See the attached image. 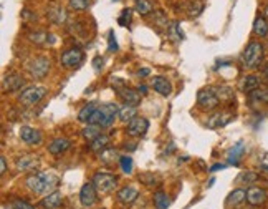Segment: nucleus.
Segmentation results:
<instances>
[{
    "label": "nucleus",
    "instance_id": "42",
    "mask_svg": "<svg viewBox=\"0 0 268 209\" xmlns=\"http://www.w3.org/2000/svg\"><path fill=\"white\" fill-rule=\"evenodd\" d=\"M12 209H32V206L22 199H15L14 202H12Z\"/></svg>",
    "mask_w": 268,
    "mask_h": 209
},
{
    "label": "nucleus",
    "instance_id": "4",
    "mask_svg": "<svg viewBox=\"0 0 268 209\" xmlns=\"http://www.w3.org/2000/svg\"><path fill=\"white\" fill-rule=\"evenodd\" d=\"M45 97H46L45 87H28L20 93L19 101L23 106H27V108H32V106L38 105Z\"/></svg>",
    "mask_w": 268,
    "mask_h": 209
},
{
    "label": "nucleus",
    "instance_id": "15",
    "mask_svg": "<svg viewBox=\"0 0 268 209\" xmlns=\"http://www.w3.org/2000/svg\"><path fill=\"white\" fill-rule=\"evenodd\" d=\"M19 135H20L22 141L28 143V145H40L41 143V133L32 127H22Z\"/></svg>",
    "mask_w": 268,
    "mask_h": 209
},
{
    "label": "nucleus",
    "instance_id": "10",
    "mask_svg": "<svg viewBox=\"0 0 268 209\" xmlns=\"http://www.w3.org/2000/svg\"><path fill=\"white\" fill-rule=\"evenodd\" d=\"M268 199V193L260 186H252L247 189V202L250 206L253 207H258V206H263Z\"/></svg>",
    "mask_w": 268,
    "mask_h": 209
},
{
    "label": "nucleus",
    "instance_id": "33",
    "mask_svg": "<svg viewBox=\"0 0 268 209\" xmlns=\"http://www.w3.org/2000/svg\"><path fill=\"white\" fill-rule=\"evenodd\" d=\"M250 98L253 101H260V103H268V88H257L252 93H248Z\"/></svg>",
    "mask_w": 268,
    "mask_h": 209
},
{
    "label": "nucleus",
    "instance_id": "1",
    "mask_svg": "<svg viewBox=\"0 0 268 209\" xmlns=\"http://www.w3.org/2000/svg\"><path fill=\"white\" fill-rule=\"evenodd\" d=\"M119 115V106L116 103H88L78 113V119L85 124H96L99 128H108L115 123Z\"/></svg>",
    "mask_w": 268,
    "mask_h": 209
},
{
    "label": "nucleus",
    "instance_id": "44",
    "mask_svg": "<svg viewBox=\"0 0 268 209\" xmlns=\"http://www.w3.org/2000/svg\"><path fill=\"white\" fill-rule=\"evenodd\" d=\"M0 163H2V168H0V175H4V173L7 171V159H5V156L0 158Z\"/></svg>",
    "mask_w": 268,
    "mask_h": 209
},
{
    "label": "nucleus",
    "instance_id": "37",
    "mask_svg": "<svg viewBox=\"0 0 268 209\" xmlns=\"http://www.w3.org/2000/svg\"><path fill=\"white\" fill-rule=\"evenodd\" d=\"M131 20H133V10H131V9H124L121 12V15H119L118 23L121 27H128L129 23H131Z\"/></svg>",
    "mask_w": 268,
    "mask_h": 209
},
{
    "label": "nucleus",
    "instance_id": "31",
    "mask_svg": "<svg viewBox=\"0 0 268 209\" xmlns=\"http://www.w3.org/2000/svg\"><path fill=\"white\" fill-rule=\"evenodd\" d=\"M134 9L141 15H149L154 10L152 4L149 0H134Z\"/></svg>",
    "mask_w": 268,
    "mask_h": 209
},
{
    "label": "nucleus",
    "instance_id": "14",
    "mask_svg": "<svg viewBox=\"0 0 268 209\" xmlns=\"http://www.w3.org/2000/svg\"><path fill=\"white\" fill-rule=\"evenodd\" d=\"M232 119H234V115L229 111H217L216 115H212L207 119V127L216 130V128H222L225 124H229Z\"/></svg>",
    "mask_w": 268,
    "mask_h": 209
},
{
    "label": "nucleus",
    "instance_id": "38",
    "mask_svg": "<svg viewBox=\"0 0 268 209\" xmlns=\"http://www.w3.org/2000/svg\"><path fill=\"white\" fill-rule=\"evenodd\" d=\"M119 164H121L123 173H126V175L133 171V158L131 156H121L119 158Z\"/></svg>",
    "mask_w": 268,
    "mask_h": 209
},
{
    "label": "nucleus",
    "instance_id": "47",
    "mask_svg": "<svg viewBox=\"0 0 268 209\" xmlns=\"http://www.w3.org/2000/svg\"><path fill=\"white\" fill-rule=\"evenodd\" d=\"M225 168V164H213L212 168H210V173H213V171H219V170H224Z\"/></svg>",
    "mask_w": 268,
    "mask_h": 209
},
{
    "label": "nucleus",
    "instance_id": "36",
    "mask_svg": "<svg viewBox=\"0 0 268 209\" xmlns=\"http://www.w3.org/2000/svg\"><path fill=\"white\" fill-rule=\"evenodd\" d=\"M238 183H243V184H253L255 181H258V175L253 171H247V173H242L240 176L237 179Z\"/></svg>",
    "mask_w": 268,
    "mask_h": 209
},
{
    "label": "nucleus",
    "instance_id": "28",
    "mask_svg": "<svg viewBox=\"0 0 268 209\" xmlns=\"http://www.w3.org/2000/svg\"><path fill=\"white\" fill-rule=\"evenodd\" d=\"M257 88H260V78L257 75H248L243 78V81H242L243 93H252L253 90H257Z\"/></svg>",
    "mask_w": 268,
    "mask_h": 209
},
{
    "label": "nucleus",
    "instance_id": "22",
    "mask_svg": "<svg viewBox=\"0 0 268 209\" xmlns=\"http://www.w3.org/2000/svg\"><path fill=\"white\" fill-rule=\"evenodd\" d=\"M28 40L35 45H46V44H53V41H55V37L46 32H33L28 35Z\"/></svg>",
    "mask_w": 268,
    "mask_h": 209
},
{
    "label": "nucleus",
    "instance_id": "18",
    "mask_svg": "<svg viewBox=\"0 0 268 209\" xmlns=\"http://www.w3.org/2000/svg\"><path fill=\"white\" fill-rule=\"evenodd\" d=\"M138 196H139V191L133 186H126L118 191V201L123 202V204H133L138 199Z\"/></svg>",
    "mask_w": 268,
    "mask_h": 209
},
{
    "label": "nucleus",
    "instance_id": "23",
    "mask_svg": "<svg viewBox=\"0 0 268 209\" xmlns=\"http://www.w3.org/2000/svg\"><path fill=\"white\" fill-rule=\"evenodd\" d=\"M17 168L20 171H35L38 168V158L37 156H23L17 161Z\"/></svg>",
    "mask_w": 268,
    "mask_h": 209
},
{
    "label": "nucleus",
    "instance_id": "2",
    "mask_svg": "<svg viewBox=\"0 0 268 209\" xmlns=\"http://www.w3.org/2000/svg\"><path fill=\"white\" fill-rule=\"evenodd\" d=\"M27 188L35 194H43L48 189L55 188L58 184V178H55L53 175H48V173H37V175H32L27 178Z\"/></svg>",
    "mask_w": 268,
    "mask_h": 209
},
{
    "label": "nucleus",
    "instance_id": "43",
    "mask_svg": "<svg viewBox=\"0 0 268 209\" xmlns=\"http://www.w3.org/2000/svg\"><path fill=\"white\" fill-rule=\"evenodd\" d=\"M103 65H104V60L101 58V57H94L93 58V68H94V71H101V70H103Z\"/></svg>",
    "mask_w": 268,
    "mask_h": 209
},
{
    "label": "nucleus",
    "instance_id": "11",
    "mask_svg": "<svg viewBox=\"0 0 268 209\" xmlns=\"http://www.w3.org/2000/svg\"><path fill=\"white\" fill-rule=\"evenodd\" d=\"M46 15H48V19L53 22V23H57V25H62V23L67 22V10H65L63 5H60L58 2H53L48 5V10H46Z\"/></svg>",
    "mask_w": 268,
    "mask_h": 209
},
{
    "label": "nucleus",
    "instance_id": "26",
    "mask_svg": "<svg viewBox=\"0 0 268 209\" xmlns=\"http://www.w3.org/2000/svg\"><path fill=\"white\" fill-rule=\"evenodd\" d=\"M110 136H106V135H99L96 140H93L91 143H89V149L94 153H101V151H104L106 148H110Z\"/></svg>",
    "mask_w": 268,
    "mask_h": 209
},
{
    "label": "nucleus",
    "instance_id": "19",
    "mask_svg": "<svg viewBox=\"0 0 268 209\" xmlns=\"http://www.w3.org/2000/svg\"><path fill=\"white\" fill-rule=\"evenodd\" d=\"M152 88L156 90L159 95H163V97H169V95L172 93V85L166 76H154Z\"/></svg>",
    "mask_w": 268,
    "mask_h": 209
},
{
    "label": "nucleus",
    "instance_id": "25",
    "mask_svg": "<svg viewBox=\"0 0 268 209\" xmlns=\"http://www.w3.org/2000/svg\"><path fill=\"white\" fill-rule=\"evenodd\" d=\"M253 33L257 35V37L260 38H263L268 35V20H266V17H257L253 22Z\"/></svg>",
    "mask_w": 268,
    "mask_h": 209
},
{
    "label": "nucleus",
    "instance_id": "51",
    "mask_svg": "<svg viewBox=\"0 0 268 209\" xmlns=\"http://www.w3.org/2000/svg\"><path fill=\"white\" fill-rule=\"evenodd\" d=\"M116 2H118V0H116Z\"/></svg>",
    "mask_w": 268,
    "mask_h": 209
},
{
    "label": "nucleus",
    "instance_id": "50",
    "mask_svg": "<svg viewBox=\"0 0 268 209\" xmlns=\"http://www.w3.org/2000/svg\"><path fill=\"white\" fill-rule=\"evenodd\" d=\"M261 170H265V171H268V166H266V164H263V166H261Z\"/></svg>",
    "mask_w": 268,
    "mask_h": 209
},
{
    "label": "nucleus",
    "instance_id": "9",
    "mask_svg": "<svg viewBox=\"0 0 268 209\" xmlns=\"http://www.w3.org/2000/svg\"><path fill=\"white\" fill-rule=\"evenodd\" d=\"M85 60V53L80 49H70L62 55V65L67 68H76Z\"/></svg>",
    "mask_w": 268,
    "mask_h": 209
},
{
    "label": "nucleus",
    "instance_id": "48",
    "mask_svg": "<svg viewBox=\"0 0 268 209\" xmlns=\"http://www.w3.org/2000/svg\"><path fill=\"white\" fill-rule=\"evenodd\" d=\"M138 92H139V93H146V92H147V87H146V85H139V87H138Z\"/></svg>",
    "mask_w": 268,
    "mask_h": 209
},
{
    "label": "nucleus",
    "instance_id": "45",
    "mask_svg": "<svg viewBox=\"0 0 268 209\" xmlns=\"http://www.w3.org/2000/svg\"><path fill=\"white\" fill-rule=\"evenodd\" d=\"M261 78H263V81L268 83V63L265 65L263 68H261Z\"/></svg>",
    "mask_w": 268,
    "mask_h": 209
},
{
    "label": "nucleus",
    "instance_id": "20",
    "mask_svg": "<svg viewBox=\"0 0 268 209\" xmlns=\"http://www.w3.org/2000/svg\"><path fill=\"white\" fill-rule=\"evenodd\" d=\"M243 153H245V146H243L242 141H238L237 145H234L229 149V153H227L229 163L234 164V166H238V163H240V159L243 156Z\"/></svg>",
    "mask_w": 268,
    "mask_h": 209
},
{
    "label": "nucleus",
    "instance_id": "35",
    "mask_svg": "<svg viewBox=\"0 0 268 209\" xmlns=\"http://www.w3.org/2000/svg\"><path fill=\"white\" fill-rule=\"evenodd\" d=\"M216 90H217V95H219L220 101H222V100L230 101V100H234V98H235V95H234V92H232V88H230V87L220 85V87H216Z\"/></svg>",
    "mask_w": 268,
    "mask_h": 209
},
{
    "label": "nucleus",
    "instance_id": "16",
    "mask_svg": "<svg viewBox=\"0 0 268 209\" xmlns=\"http://www.w3.org/2000/svg\"><path fill=\"white\" fill-rule=\"evenodd\" d=\"M118 93H119V97H121V100L124 101L126 105H139L141 103V93L138 92V90H133V88H126V87H123V88H119L118 90Z\"/></svg>",
    "mask_w": 268,
    "mask_h": 209
},
{
    "label": "nucleus",
    "instance_id": "8",
    "mask_svg": "<svg viewBox=\"0 0 268 209\" xmlns=\"http://www.w3.org/2000/svg\"><path fill=\"white\" fill-rule=\"evenodd\" d=\"M98 201V189L91 183L83 184V188L80 191V202L83 207H93Z\"/></svg>",
    "mask_w": 268,
    "mask_h": 209
},
{
    "label": "nucleus",
    "instance_id": "13",
    "mask_svg": "<svg viewBox=\"0 0 268 209\" xmlns=\"http://www.w3.org/2000/svg\"><path fill=\"white\" fill-rule=\"evenodd\" d=\"M25 85V80L19 73H10L9 76H5L2 81V90L5 93L7 92H19V90Z\"/></svg>",
    "mask_w": 268,
    "mask_h": 209
},
{
    "label": "nucleus",
    "instance_id": "7",
    "mask_svg": "<svg viewBox=\"0 0 268 209\" xmlns=\"http://www.w3.org/2000/svg\"><path fill=\"white\" fill-rule=\"evenodd\" d=\"M93 184L96 186L98 189V193L101 194H106V193H110V191L115 189L116 186V178L110 175V173H96L93 178Z\"/></svg>",
    "mask_w": 268,
    "mask_h": 209
},
{
    "label": "nucleus",
    "instance_id": "34",
    "mask_svg": "<svg viewBox=\"0 0 268 209\" xmlns=\"http://www.w3.org/2000/svg\"><path fill=\"white\" fill-rule=\"evenodd\" d=\"M168 35L171 37V40H174V41H181L184 38V35L181 32V27H179L177 22H172L168 27Z\"/></svg>",
    "mask_w": 268,
    "mask_h": 209
},
{
    "label": "nucleus",
    "instance_id": "40",
    "mask_svg": "<svg viewBox=\"0 0 268 209\" xmlns=\"http://www.w3.org/2000/svg\"><path fill=\"white\" fill-rule=\"evenodd\" d=\"M70 7L73 10H86L89 7V0H70Z\"/></svg>",
    "mask_w": 268,
    "mask_h": 209
},
{
    "label": "nucleus",
    "instance_id": "30",
    "mask_svg": "<svg viewBox=\"0 0 268 209\" xmlns=\"http://www.w3.org/2000/svg\"><path fill=\"white\" fill-rule=\"evenodd\" d=\"M81 135H83V138H85V140L93 141V140H96L98 136L101 135V128L96 127V124H88L86 128H83Z\"/></svg>",
    "mask_w": 268,
    "mask_h": 209
},
{
    "label": "nucleus",
    "instance_id": "17",
    "mask_svg": "<svg viewBox=\"0 0 268 209\" xmlns=\"http://www.w3.org/2000/svg\"><path fill=\"white\" fill-rule=\"evenodd\" d=\"M71 148V141L68 138H55L50 145H48V151L55 156H60V154L67 153Z\"/></svg>",
    "mask_w": 268,
    "mask_h": 209
},
{
    "label": "nucleus",
    "instance_id": "21",
    "mask_svg": "<svg viewBox=\"0 0 268 209\" xmlns=\"http://www.w3.org/2000/svg\"><path fill=\"white\" fill-rule=\"evenodd\" d=\"M62 202H63L62 193H60V191H53V193H50L48 196H45V199H41L40 204L45 209H57L62 206Z\"/></svg>",
    "mask_w": 268,
    "mask_h": 209
},
{
    "label": "nucleus",
    "instance_id": "49",
    "mask_svg": "<svg viewBox=\"0 0 268 209\" xmlns=\"http://www.w3.org/2000/svg\"><path fill=\"white\" fill-rule=\"evenodd\" d=\"M265 17L268 19V4H266V7H265Z\"/></svg>",
    "mask_w": 268,
    "mask_h": 209
},
{
    "label": "nucleus",
    "instance_id": "27",
    "mask_svg": "<svg viewBox=\"0 0 268 209\" xmlns=\"http://www.w3.org/2000/svg\"><path fill=\"white\" fill-rule=\"evenodd\" d=\"M243 201H247V191L245 189H235V191H232V193L229 194L227 204L237 207V206H240Z\"/></svg>",
    "mask_w": 268,
    "mask_h": 209
},
{
    "label": "nucleus",
    "instance_id": "5",
    "mask_svg": "<svg viewBox=\"0 0 268 209\" xmlns=\"http://www.w3.org/2000/svg\"><path fill=\"white\" fill-rule=\"evenodd\" d=\"M197 103L202 110H213L217 108L219 103H220V98L217 95V90L216 87H207V88H202L199 90L197 93Z\"/></svg>",
    "mask_w": 268,
    "mask_h": 209
},
{
    "label": "nucleus",
    "instance_id": "3",
    "mask_svg": "<svg viewBox=\"0 0 268 209\" xmlns=\"http://www.w3.org/2000/svg\"><path fill=\"white\" fill-rule=\"evenodd\" d=\"M263 55H265V49L260 41H250L247 45V49L242 53V62L243 67L255 70L258 68L261 62H263Z\"/></svg>",
    "mask_w": 268,
    "mask_h": 209
},
{
    "label": "nucleus",
    "instance_id": "46",
    "mask_svg": "<svg viewBox=\"0 0 268 209\" xmlns=\"http://www.w3.org/2000/svg\"><path fill=\"white\" fill-rule=\"evenodd\" d=\"M149 73H151V70H149V68H142V70L138 71V75H139V76H147Z\"/></svg>",
    "mask_w": 268,
    "mask_h": 209
},
{
    "label": "nucleus",
    "instance_id": "29",
    "mask_svg": "<svg viewBox=\"0 0 268 209\" xmlns=\"http://www.w3.org/2000/svg\"><path fill=\"white\" fill-rule=\"evenodd\" d=\"M136 115H138V111H136V106H133V105H124V106H121L119 108V119L121 121H124V123H129L131 119L133 118H136Z\"/></svg>",
    "mask_w": 268,
    "mask_h": 209
},
{
    "label": "nucleus",
    "instance_id": "12",
    "mask_svg": "<svg viewBox=\"0 0 268 209\" xmlns=\"http://www.w3.org/2000/svg\"><path fill=\"white\" fill-rule=\"evenodd\" d=\"M149 130V121L146 118L136 116L128 123V135L129 136H144Z\"/></svg>",
    "mask_w": 268,
    "mask_h": 209
},
{
    "label": "nucleus",
    "instance_id": "32",
    "mask_svg": "<svg viewBox=\"0 0 268 209\" xmlns=\"http://www.w3.org/2000/svg\"><path fill=\"white\" fill-rule=\"evenodd\" d=\"M169 204H171L169 198L164 191H157V193H154V206H156L157 209H168Z\"/></svg>",
    "mask_w": 268,
    "mask_h": 209
},
{
    "label": "nucleus",
    "instance_id": "6",
    "mask_svg": "<svg viewBox=\"0 0 268 209\" xmlns=\"http://www.w3.org/2000/svg\"><path fill=\"white\" fill-rule=\"evenodd\" d=\"M50 67H51V63H50L48 58L38 57V58H35V60H32V62L28 63V71H30V75H32L35 80H41V78H45V76L48 75Z\"/></svg>",
    "mask_w": 268,
    "mask_h": 209
},
{
    "label": "nucleus",
    "instance_id": "24",
    "mask_svg": "<svg viewBox=\"0 0 268 209\" xmlns=\"http://www.w3.org/2000/svg\"><path fill=\"white\" fill-rule=\"evenodd\" d=\"M119 154H118V151L115 148H106L104 151H101L99 153V159H101V163L103 164H108V166H111V164H115L116 161L119 163Z\"/></svg>",
    "mask_w": 268,
    "mask_h": 209
},
{
    "label": "nucleus",
    "instance_id": "39",
    "mask_svg": "<svg viewBox=\"0 0 268 209\" xmlns=\"http://www.w3.org/2000/svg\"><path fill=\"white\" fill-rule=\"evenodd\" d=\"M202 9H204V5H202L199 0H192V2H189V15H194V17H197Z\"/></svg>",
    "mask_w": 268,
    "mask_h": 209
},
{
    "label": "nucleus",
    "instance_id": "41",
    "mask_svg": "<svg viewBox=\"0 0 268 209\" xmlns=\"http://www.w3.org/2000/svg\"><path fill=\"white\" fill-rule=\"evenodd\" d=\"M108 50H110V52H115V50H118V41H116L115 32H113V30H110V38H108Z\"/></svg>",
    "mask_w": 268,
    "mask_h": 209
}]
</instances>
